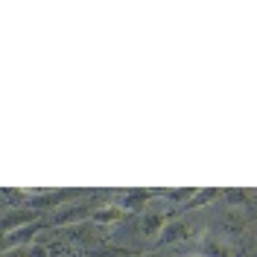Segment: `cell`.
<instances>
[{
	"label": "cell",
	"mask_w": 257,
	"mask_h": 257,
	"mask_svg": "<svg viewBox=\"0 0 257 257\" xmlns=\"http://www.w3.org/2000/svg\"><path fill=\"white\" fill-rule=\"evenodd\" d=\"M193 196H196L193 187H184V190H170V193H167V202H173V205H184V202H187V205H190Z\"/></svg>",
	"instance_id": "obj_7"
},
{
	"label": "cell",
	"mask_w": 257,
	"mask_h": 257,
	"mask_svg": "<svg viewBox=\"0 0 257 257\" xmlns=\"http://www.w3.org/2000/svg\"><path fill=\"white\" fill-rule=\"evenodd\" d=\"M91 219L96 225H117L123 219V210L117 208V205H102V208L91 210Z\"/></svg>",
	"instance_id": "obj_4"
},
{
	"label": "cell",
	"mask_w": 257,
	"mask_h": 257,
	"mask_svg": "<svg viewBox=\"0 0 257 257\" xmlns=\"http://www.w3.org/2000/svg\"><path fill=\"white\" fill-rule=\"evenodd\" d=\"M32 219H35V210H15L12 216H6V219H3V234L18 231V228H27Z\"/></svg>",
	"instance_id": "obj_5"
},
{
	"label": "cell",
	"mask_w": 257,
	"mask_h": 257,
	"mask_svg": "<svg viewBox=\"0 0 257 257\" xmlns=\"http://www.w3.org/2000/svg\"><path fill=\"white\" fill-rule=\"evenodd\" d=\"M164 222H167V216H164V213H158V210H149V213L144 216V222H141L146 240H158V234H161V228H164Z\"/></svg>",
	"instance_id": "obj_3"
},
{
	"label": "cell",
	"mask_w": 257,
	"mask_h": 257,
	"mask_svg": "<svg viewBox=\"0 0 257 257\" xmlns=\"http://www.w3.org/2000/svg\"><path fill=\"white\" fill-rule=\"evenodd\" d=\"M193 257H199V254H193Z\"/></svg>",
	"instance_id": "obj_9"
},
{
	"label": "cell",
	"mask_w": 257,
	"mask_h": 257,
	"mask_svg": "<svg viewBox=\"0 0 257 257\" xmlns=\"http://www.w3.org/2000/svg\"><path fill=\"white\" fill-rule=\"evenodd\" d=\"M225 199H228V202H240V199H245V190H228Z\"/></svg>",
	"instance_id": "obj_8"
},
{
	"label": "cell",
	"mask_w": 257,
	"mask_h": 257,
	"mask_svg": "<svg viewBox=\"0 0 257 257\" xmlns=\"http://www.w3.org/2000/svg\"><path fill=\"white\" fill-rule=\"evenodd\" d=\"M88 216H91V208H88V205H64V208L56 210L53 222L56 225H73V222L88 219Z\"/></svg>",
	"instance_id": "obj_2"
},
{
	"label": "cell",
	"mask_w": 257,
	"mask_h": 257,
	"mask_svg": "<svg viewBox=\"0 0 257 257\" xmlns=\"http://www.w3.org/2000/svg\"><path fill=\"white\" fill-rule=\"evenodd\" d=\"M146 202H149V193L132 190V193H126V202L120 205V210H138V208H144Z\"/></svg>",
	"instance_id": "obj_6"
},
{
	"label": "cell",
	"mask_w": 257,
	"mask_h": 257,
	"mask_svg": "<svg viewBox=\"0 0 257 257\" xmlns=\"http://www.w3.org/2000/svg\"><path fill=\"white\" fill-rule=\"evenodd\" d=\"M190 237V225L184 222V219H167L164 222V228H161L158 240L164 242V245H176V242H184Z\"/></svg>",
	"instance_id": "obj_1"
}]
</instances>
